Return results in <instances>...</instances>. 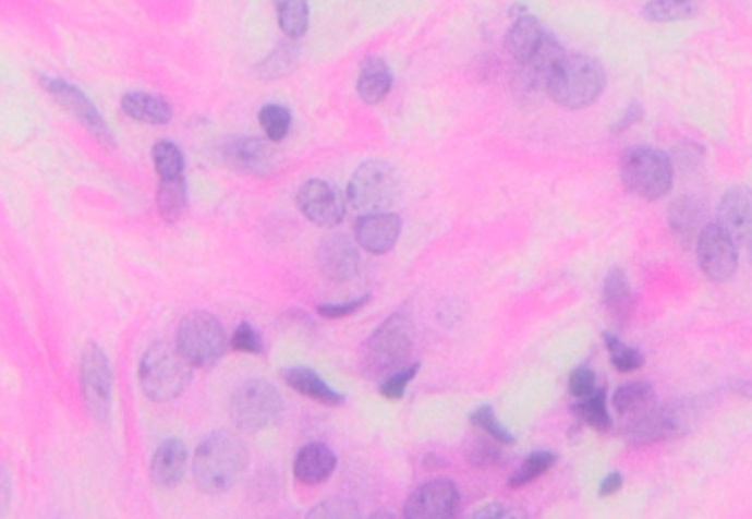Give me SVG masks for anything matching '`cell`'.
Here are the masks:
<instances>
[{"instance_id": "24", "label": "cell", "mask_w": 752, "mask_h": 519, "mask_svg": "<svg viewBox=\"0 0 752 519\" xmlns=\"http://www.w3.org/2000/svg\"><path fill=\"white\" fill-rule=\"evenodd\" d=\"M283 376H286V383L294 391H299V394H303V396H307V398H312L316 402H323L327 407L344 405V396L338 394L336 389H331L314 370L292 367V370H286Z\"/></svg>"}, {"instance_id": "10", "label": "cell", "mask_w": 752, "mask_h": 519, "mask_svg": "<svg viewBox=\"0 0 752 519\" xmlns=\"http://www.w3.org/2000/svg\"><path fill=\"white\" fill-rule=\"evenodd\" d=\"M43 82V89L69 113L73 116L93 137H96L100 144L105 146H116V135L113 131L109 129V124L105 122V118L100 116V111L96 109V105H93L77 86L60 80V77H49V75H43L40 77Z\"/></svg>"}, {"instance_id": "36", "label": "cell", "mask_w": 752, "mask_h": 519, "mask_svg": "<svg viewBox=\"0 0 752 519\" xmlns=\"http://www.w3.org/2000/svg\"><path fill=\"white\" fill-rule=\"evenodd\" d=\"M420 372V363L413 365H404L402 370L393 372L391 376L385 378V383L380 385V394L389 400H402L407 394V387L411 385V381L417 376Z\"/></svg>"}, {"instance_id": "27", "label": "cell", "mask_w": 752, "mask_h": 519, "mask_svg": "<svg viewBox=\"0 0 752 519\" xmlns=\"http://www.w3.org/2000/svg\"><path fill=\"white\" fill-rule=\"evenodd\" d=\"M702 10L700 0H651L642 8V16L648 23H678L691 21Z\"/></svg>"}, {"instance_id": "16", "label": "cell", "mask_w": 752, "mask_h": 519, "mask_svg": "<svg viewBox=\"0 0 752 519\" xmlns=\"http://www.w3.org/2000/svg\"><path fill=\"white\" fill-rule=\"evenodd\" d=\"M402 219L393 213H368L355 221V239L371 254H387L396 248Z\"/></svg>"}, {"instance_id": "33", "label": "cell", "mask_w": 752, "mask_h": 519, "mask_svg": "<svg viewBox=\"0 0 752 519\" xmlns=\"http://www.w3.org/2000/svg\"><path fill=\"white\" fill-rule=\"evenodd\" d=\"M556 464V456L554 454H547V451H541V454H532L523 467L510 478V488H521V486H527L530 482L538 480L541 475H545L551 467Z\"/></svg>"}, {"instance_id": "6", "label": "cell", "mask_w": 752, "mask_h": 519, "mask_svg": "<svg viewBox=\"0 0 752 519\" xmlns=\"http://www.w3.org/2000/svg\"><path fill=\"white\" fill-rule=\"evenodd\" d=\"M174 345L193 367L206 370L223 359L228 350V334L213 314L193 312L179 323Z\"/></svg>"}, {"instance_id": "4", "label": "cell", "mask_w": 752, "mask_h": 519, "mask_svg": "<svg viewBox=\"0 0 752 519\" xmlns=\"http://www.w3.org/2000/svg\"><path fill=\"white\" fill-rule=\"evenodd\" d=\"M620 178L635 197L657 202L674 189V164L653 146H631L620 157Z\"/></svg>"}, {"instance_id": "26", "label": "cell", "mask_w": 752, "mask_h": 519, "mask_svg": "<svg viewBox=\"0 0 752 519\" xmlns=\"http://www.w3.org/2000/svg\"><path fill=\"white\" fill-rule=\"evenodd\" d=\"M704 217V206L693 197L676 200L669 208V226L678 241L689 245L698 237V228Z\"/></svg>"}, {"instance_id": "32", "label": "cell", "mask_w": 752, "mask_h": 519, "mask_svg": "<svg viewBox=\"0 0 752 519\" xmlns=\"http://www.w3.org/2000/svg\"><path fill=\"white\" fill-rule=\"evenodd\" d=\"M258 122L269 142H283L292 129V113L288 107L265 105L258 113Z\"/></svg>"}, {"instance_id": "40", "label": "cell", "mask_w": 752, "mask_h": 519, "mask_svg": "<svg viewBox=\"0 0 752 519\" xmlns=\"http://www.w3.org/2000/svg\"><path fill=\"white\" fill-rule=\"evenodd\" d=\"M368 303V297H362V299H355V301H349V303H333V305H320L318 307V314L323 318H329V321H336V318H347L351 314H355L357 310H362L364 305Z\"/></svg>"}, {"instance_id": "5", "label": "cell", "mask_w": 752, "mask_h": 519, "mask_svg": "<svg viewBox=\"0 0 752 519\" xmlns=\"http://www.w3.org/2000/svg\"><path fill=\"white\" fill-rule=\"evenodd\" d=\"M415 329L409 316L393 314L371 334L364 348V367L373 376H391L411 357Z\"/></svg>"}, {"instance_id": "23", "label": "cell", "mask_w": 752, "mask_h": 519, "mask_svg": "<svg viewBox=\"0 0 752 519\" xmlns=\"http://www.w3.org/2000/svg\"><path fill=\"white\" fill-rule=\"evenodd\" d=\"M122 111L137 122L150 124V126H163L172 120V107L168 100L153 96V94H142L133 92L122 98Z\"/></svg>"}, {"instance_id": "34", "label": "cell", "mask_w": 752, "mask_h": 519, "mask_svg": "<svg viewBox=\"0 0 752 519\" xmlns=\"http://www.w3.org/2000/svg\"><path fill=\"white\" fill-rule=\"evenodd\" d=\"M605 345L611 354V363L618 372L629 374V372H635L644 365V357L638 350L627 348V345L622 340H618L614 334H605Z\"/></svg>"}, {"instance_id": "12", "label": "cell", "mask_w": 752, "mask_h": 519, "mask_svg": "<svg viewBox=\"0 0 752 519\" xmlns=\"http://www.w3.org/2000/svg\"><path fill=\"white\" fill-rule=\"evenodd\" d=\"M301 213L320 228H336L347 215V202L338 186L325 180H310L296 193Z\"/></svg>"}, {"instance_id": "43", "label": "cell", "mask_w": 752, "mask_h": 519, "mask_svg": "<svg viewBox=\"0 0 752 519\" xmlns=\"http://www.w3.org/2000/svg\"><path fill=\"white\" fill-rule=\"evenodd\" d=\"M624 480L620 473H609L603 482H601V495L603 497H609V495H616L620 488H622Z\"/></svg>"}, {"instance_id": "45", "label": "cell", "mask_w": 752, "mask_h": 519, "mask_svg": "<svg viewBox=\"0 0 752 519\" xmlns=\"http://www.w3.org/2000/svg\"><path fill=\"white\" fill-rule=\"evenodd\" d=\"M750 262H752V243H750Z\"/></svg>"}, {"instance_id": "35", "label": "cell", "mask_w": 752, "mask_h": 519, "mask_svg": "<svg viewBox=\"0 0 752 519\" xmlns=\"http://www.w3.org/2000/svg\"><path fill=\"white\" fill-rule=\"evenodd\" d=\"M470 422H473V424L480 426V429H484L486 434H488L490 438H495L497 443H501V445H514V436H512L510 431L499 422V418H497V413H495L493 407H488V405L480 407L477 411H473V415H470Z\"/></svg>"}, {"instance_id": "22", "label": "cell", "mask_w": 752, "mask_h": 519, "mask_svg": "<svg viewBox=\"0 0 752 519\" xmlns=\"http://www.w3.org/2000/svg\"><path fill=\"white\" fill-rule=\"evenodd\" d=\"M603 299H605V307H607L609 316L618 325H627L629 318L633 316L635 301H633V292H631V286H629V277H627V273L622 268H614L607 275Z\"/></svg>"}, {"instance_id": "1", "label": "cell", "mask_w": 752, "mask_h": 519, "mask_svg": "<svg viewBox=\"0 0 752 519\" xmlns=\"http://www.w3.org/2000/svg\"><path fill=\"white\" fill-rule=\"evenodd\" d=\"M245 445L226 431L208 436L195 454V482L208 495H221L236 486L247 469Z\"/></svg>"}, {"instance_id": "11", "label": "cell", "mask_w": 752, "mask_h": 519, "mask_svg": "<svg viewBox=\"0 0 752 519\" xmlns=\"http://www.w3.org/2000/svg\"><path fill=\"white\" fill-rule=\"evenodd\" d=\"M698 264L706 279L724 283L735 277L739 266L737 241L719 226L706 224L698 234Z\"/></svg>"}, {"instance_id": "2", "label": "cell", "mask_w": 752, "mask_h": 519, "mask_svg": "<svg viewBox=\"0 0 752 519\" xmlns=\"http://www.w3.org/2000/svg\"><path fill=\"white\" fill-rule=\"evenodd\" d=\"M545 92L562 109H585L605 92V69L590 56H566L547 80Z\"/></svg>"}, {"instance_id": "8", "label": "cell", "mask_w": 752, "mask_h": 519, "mask_svg": "<svg viewBox=\"0 0 752 519\" xmlns=\"http://www.w3.org/2000/svg\"><path fill=\"white\" fill-rule=\"evenodd\" d=\"M283 396L267 381H247L239 385L230 398V418L245 431V434H258V431L274 424L283 413Z\"/></svg>"}, {"instance_id": "38", "label": "cell", "mask_w": 752, "mask_h": 519, "mask_svg": "<svg viewBox=\"0 0 752 519\" xmlns=\"http://www.w3.org/2000/svg\"><path fill=\"white\" fill-rule=\"evenodd\" d=\"M230 345H232V350L243 352V354H254V357L263 354V340H260L258 331L250 323H241L234 329Z\"/></svg>"}, {"instance_id": "7", "label": "cell", "mask_w": 752, "mask_h": 519, "mask_svg": "<svg viewBox=\"0 0 752 519\" xmlns=\"http://www.w3.org/2000/svg\"><path fill=\"white\" fill-rule=\"evenodd\" d=\"M400 195V178L391 164L383 159H366L351 178L349 202L355 210L385 213Z\"/></svg>"}, {"instance_id": "3", "label": "cell", "mask_w": 752, "mask_h": 519, "mask_svg": "<svg viewBox=\"0 0 752 519\" xmlns=\"http://www.w3.org/2000/svg\"><path fill=\"white\" fill-rule=\"evenodd\" d=\"M193 365L168 342H155L140 363V383L153 402L177 400L193 381Z\"/></svg>"}, {"instance_id": "41", "label": "cell", "mask_w": 752, "mask_h": 519, "mask_svg": "<svg viewBox=\"0 0 752 519\" xmlns=\"http://www.w3.org/2000/svg\"><path fill=\"white\" fill-rule=\"evenodd\" d=\"M292 53L294 49L292 47H278L263 64V75L267 77H274V75H280V73H286L283 69H290L292 64H286V60H292Z\"/></svg>"}, {"instance_id": "30", "label": "cell", "mask_w": 752, "mask_h": 519, "mask_svg": "<svg viewBox=\"0 0 752 519\" xmlns=\"http://www.w3.org/2000/svg\"><path fill=\"white\" fill-rule=\"evenodd\" d=\"M153 161H155V170H157L159 180L183 178L185 159H183V153L177 144H172L168 140H159L153 146Z\"/></svg>"}, {"instance_id": "42", "label": "cell", "mask_w": 752, "mask_h": 519, "mask_svg": "<svg viewBox=\"0 0 752 519\" xmlns=\"http://www.w3.org/2000/svg\"><path fill=\"white\" fill-rule=\"evenodd\" d=\"M642 118H644V111H642V107H640V105H635V102H633V105H629V107H627V111H624V113H622V118H620V120H618V122H616V124H614V129H611V133H616V135H618V133H622V131H627V129H629V126H633V124H635V122H640V120H642Z\"/></svg>"}, {"instance_id": "15", "label": "cell", "mask_w": 752, "mask_h": 519, "mask_svg": "<svg viewBox=\"0 0 752 519\" xmlns=\"http://www.w3.org/2000/svg\"><path fill=\"white\" fill-rule=\"evenodd\" d=\"M717 224L741 245L752 243V189L735 186L724 193Z\"/></svg>"}, {"instance_id": "44", "label": "cell", "mask_w": 752, "mask_h": 519, "mask_svg": "<svg viewBox=\"0 0 752 519\" xmlns=\"http://www.w3.org/2000/svg\"><path fill=\"white\" fill-rule=\"evenodd\" d=\"M475 517H510V512L504 506H486L475 512Z\"/></svg>"}, {"instance_id": "37", "label": "cell", "mask_w": 752, "mask_h": 519, "mask_svg": "<svg viewBox=\"0 0 752 519\" xmlns=\"http://www.w3.org/2000/svg\"><path fill=\"white\" fill-rule=\"evenodd\" d=\"M468 460L477 469H495L501 464V451L497 440H475L468 451Z\"/></svg>"}, {"instance_id": "13", "label": "cell", "mask_w": 752, "mask_h": 519, "mask_svg": "<svg viewBox=\"0 0 752 519\" xmlns=\"http://www.w3.org/2000/svg\"><path fill=\"white\" fill-rule=\"evenodd\" d=\"M459 488L450 480H433L409 497L404 515L411 519H448L459 510Z\"/></svg>"}, {"instance_id": "20", "label": "cell", "mask_w": 752, "mask_h": 519, "mask_svg": "<svg viewBox=\"0 0 752 519\" xmlns=\"http://www.w3.org/2000/svg\"><path fill=\"white\" fill-rule=\"evenodd\" d=\"M336 467H338L336 454L329 447L314 443V445L303 447L296 454L294 475L301 484L316 486V484H323L336 471Z\"/></svg>"}, {"instance_id": "21", "label": "cell", "mask_w": 752, "mask_h": 519, "mask_svg": "<svg viewBox=\"0 0 752 519\" xmlns=\"http://www.w3.org/2000/svg\"><path fill=\"white\" fill-rule=\"evenodd\" d=\"M393 86V75L389 64L378 58L371 56L362 62L360 67V77H357V96L366 105H378L383 102Z\"/></svg>"}, {"instance_id": "28", "label": "cell", "mask_w": 752, "mask_h": 519, "mask_svg": "<svg viewBox=\"0 0 752 519\" xmlns=\"http://www.w3.org/2000/svg\"><path fill=\"white\" fill-rule=\"evenodd\" d=\"M278 27L290 38H303L310 27L307 0H274Z\"/></svg>"}, {"instance_id": "18", "label": "cell", "mask_w": 752, "mask_h": 519, "mask_svg": "<svg viewBox=\"0 0 752 519\" xmlns=\"http://www.w3.org/2000/svg\"><path fill=\"white\" fill-rule=\"evenodd\" d=\"M187 467V449L181 440H163L150 462V478L161 488H174L181 484Z\"/></svg>"}, {"instance_id": "29", "label": "cell", "mask_w": 752, "mask_h": 519, "mask_svg": "<svg viewBox=\"0 0 752 519\" xmlns=\"http://www.w3.org/2000/svg\"><path fill=\"white\" fill-rule=\"evenodd\" d=\"M187 206V191H185V180L183 178H172V180H161L157 189V208L159 215L168 221L174 224L181 219Z\"/></svg>"}, {"instance_id": "9", "label": "cell", "mask_w": 752, "mask_h": 519, "mask_svg": "<svg viewBox=\"0 0 752 519\" xmlns=\"http://www.w3.org/2000/svg\"><path fill=\"white\" fill-rule=\"evenodd\" d=\"M80 387L84 405L93 420L109 424L113 407V372L109 359L98 345H88L80 363Z\"/></svg>"}, {"instance_id": "17", "label": "cell", "mask_w": 752, "mask_h": 519, "mask_svg": "<svg viewBox=\"0 0 752 519\" xmlns=\"http://www.w3.org/2000/svg\"><path fill=\"white\" fill-rule=\"evenodd\" d=\"M318 266L329 281L342 283V281H349L357 275L360 254H357V250L349 237L336 234V237H329L320 243Z\"/></svg>"}, {"instance_id": "14", "label": "cell", "mask_w": 752, "mask_h": 519, "mask_svg": "<svg viewBox=\"0 0 752 519\" xmlns=\"http://www.w3.org/2000/svg\"><path fill=\"white\" fill-rule=\"evenodd\" d=\"M221 157L228 166H232L245 176L265 178L276 168V150L258 137H232L223 144Z\"/></svg>"}, {"instance_id": "39", "label": "cell", "mask_w": 752, "mask_h": 519, "mask_svg": "<svg viewBox=\"0 0 752 519\" xmlns=\"http://www.w3.org/2000/svg\"><path fill=\"white\" fill-rule=\"evenodd\" d=\"M570 391L577 398H587L596 391V374L590 367H579L570 376Z\"/></svg>"}, {"instance_id": "25", "label": "cell", "mask_w": 752, "mask_h": 519, "mask_svg": "<svg viewBox=\"0 0 752 519\" xmlns=\"http://www.w3.org/2000/svg\"><path fill=\"white\" fill-rule=\"evenodd\" d=\"M611 405L616 413H620L627 420H633L655 407V391L648 383H629L614 394Z\"/></svg>"}, {"instance_id": "19", "label": "cell", "mask_w": 752, "mask_h": 519, "mask_svg": "<svg viewBox=\"0 0 752 519\" xmlns=\"http://www.w3.org/2000/svg\"><path fill=\"white\" fill-rule=\"evenodd\" d=\"M547 36L549 32H545L543 25L534 16H519L508 32L506 47L510 56L517 60V64L525 67L545 45Z\"/></svg>"}, {"instance_id": "31", "label": "cell", "mask_w": 752, "mask_h": 519, "mask_svg": "<svg viewBox=\"0 0 752 519\" xmlns=\"http://www.w3.org/2000/svg\"><path fill=\"white\" fill-rule=\"evenodd\" d=\"M574 413L590 426L598 431H609L611 429V415L607 409V394L603 389H596L592 396L583 398L577 407Z\"/></svg>"}]
</instances>
